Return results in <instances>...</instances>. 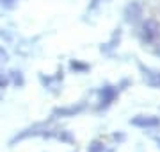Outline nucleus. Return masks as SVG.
Here are the masks:
<instances>
[{
  "label": "nucleus",
  "mask_w": 160,
  "mask_h": 152,
  "mask_svg": "<svg viewBox=\"0 0 160 152\" xmlns=\"http://www.w3.org/2000/svg\"><path fill=\"white\" fill-rule=\"evenodd\" d=\"M158 34V25L155 24V22H148V24L144 25V36H146V40H153L155 36Z\"/></svg>",
  "instance_id": "obj_1"
},
{
  "label": "nucleus",
  "mask_w": 160,
  "mask_h": 152,
  "mask_svg": "<svg viewBox=\"0 0 160 152\" xmlns=\"http://www.w3.org/2000/svg\"><path fill=\"white\" fill-rule=\"evenodd\" d=\"M133 123L135 125H149V127H153V125H158V118H135Z\"/></svg>",
  "instance_id": "obj_2"
}]
</instances>
